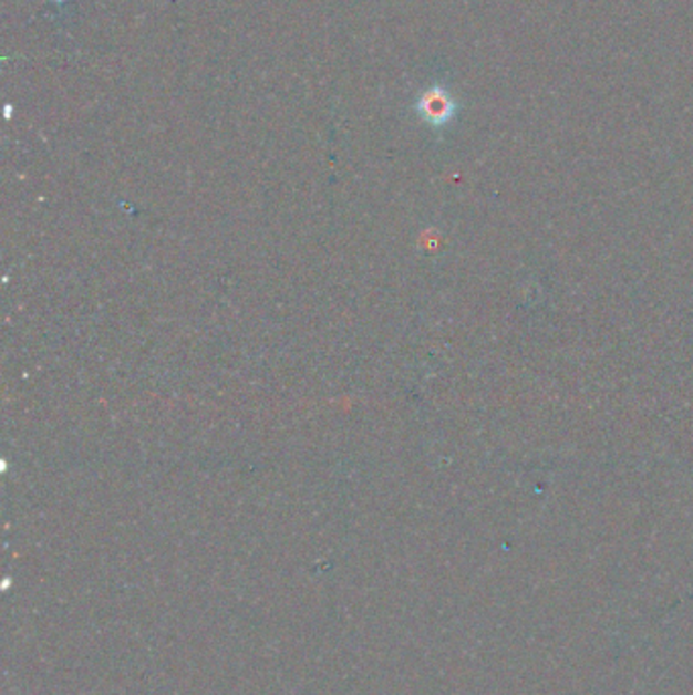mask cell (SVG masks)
I'll return each instance as SVG.
<instances>
[{"mask_svg":"<svg viewBox=\"0 0 693 695\" xmlns=\"http://www.w3.org/2000/svg\"><path fill=\"white\" fill-rule=\"evenodd\" d=\"M417 108L430 125L444 126L454 118L456 102L452 100L444 87L435 86L423 94Z\"/></svg>","mask_w":693,"mask_h":695,"instance_id":"obj_1","label":"cell"}]
</instances>
